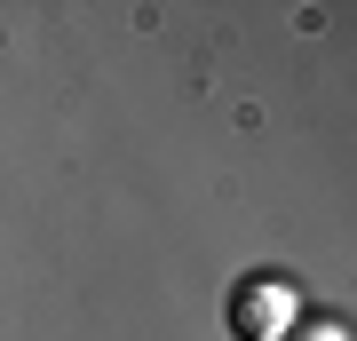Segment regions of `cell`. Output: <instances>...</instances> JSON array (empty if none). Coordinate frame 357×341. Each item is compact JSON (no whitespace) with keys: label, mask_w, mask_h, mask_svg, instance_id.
Here are the masks:
<instances>
[{"label":"cell","mask_w":357,"mask_h":341,"mask_svg":"<svg viewBox=\"0 0 357 341\" xmlns=\"http://www.w3.org/2000/svg\"><path fill=\"white\" fill-rule=\"evenodd\" d=\"M238 326L255 333V341H278V333L294 326V286H278V278L238 286Z\"/></svg>","instance_id":"1"}]
</instances>
